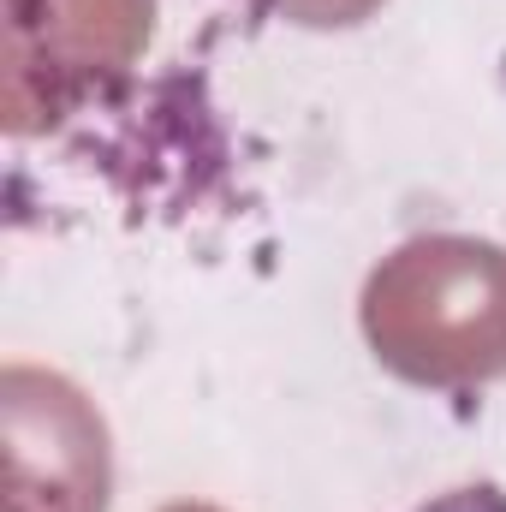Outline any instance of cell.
<instances>
[{
  "instance_id": "cell-1",
  "label": "cell",
  "mask_w": 506,
  "mask_h": 512,
  "mask_svg": "<svg viewBox=\"0 0 506 512\" xmlns=\"http://www.w3.org/2000/svg\"><path fill=\"white\" fill-rule=\"evenodd\" d=\"M417 512H506V489L501 483H459V489L423 501Z\"/></svg>"
}]
</instances>
